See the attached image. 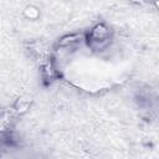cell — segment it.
<instances>
[{
    "label": "cell",
    "mask_w": 159,
    "mask_h": 159,
    "mask_svg": "<svg viewBox=\"0 0 159 159\" xmlns=\"http://www.w3.org/2000/svg\"><path fill=\"white\" fill-rule=\"evenodd\" d=\"M37 14H39V11H37L35 7H32V6H29V7H26V10H25V15H26L27 17H30V19H35V17L37 16Z\"/></svg>",
    "instance_id": "2"
},
{
    "label": "cell",
    "mask_w": 159,
    "mask_h": 159,
    "mask_svg": "<svg viewBox=\"0 0 159 159\" xmlns=\"http://www.w3.org/2000/svg\"><path fill=\"white\" fill-rule=\"evenodd\" d=\"M81 39H82V36L81 35H70V36H65V37H62L61 39V41H60V45H62V46H65V45H72V43H76V42H78V41H81Z\"/></svg>",
    "instance_id": "1"
}]
</instances>
